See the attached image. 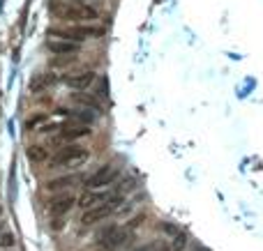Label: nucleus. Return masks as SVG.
I'll return each mask as SVG.
<instances>
[{
    "mask_svg": "<svg viewBox=\"0 0 263 251\" xmlns=\"http://www.w3.org/2000/svg\"><path fill=\"white\" fill-rule=\"evenodd\" d=\"M125 235H127V228L106 226L102 233L97 235V247L104 249V251H114V249H118V247L125 242Z\"/></svg>",
    "mask_w": 263,
    "mask_h": 251,
    "instance_id": "nucleus-4",
    "label": "nucleus"
},
{
    "mask_svg": "<svg viewBox=\"0 0 263 251\" xmlns=\"http://www.w3.org/2000/svg\"><path fill=\"white\" fill-rule=\"evenodd\" d=\"M76 205V198L72 196V194H67V192H62V194H56L51 201H48V212L54 217H65L70 210Z\"/></svg>",
    "mask_w": 263,
    "mask_h": 251,
    "instance_id": "nucleus-8",
    "label": "nucleus"
},
{
    "mask_svg": "<svg viewBox=\"0 0 263 251\" xmlns=\"http://www.w3.org/2000/svg\"><path fill=\"white\" fill-rule=\"evenodd\" d=\"M116 178H118V168L114 164H106V166L97 168L95 173L86 180V187L88 189H108V185L116 182Z\"/></svg>",
    "mask_w": 263,
    "mask_h": 251,
    "instance_id": "nucleus-5",
    "label": "nucleus"
},
{
    "mask_svg": "<svg viewBox=\"0 0 263 251\" xmlns=\"http://www.w3.org/2000/svg\"><path fill=\"white\" fill-rule=\"evenodd\" d=\"M72 102L78 104V106L84 108H90V111H95V113H100L102 111V104H100V99H97L95 95H88V92H84V90H74L72 92Z\"/></svg>",
    "mask_w": 263,
    "mask_h": 251,
    "instance_id": "nucleus-11",
    "label": "nucleus"
},
{
    "mask_svg": "<svg viewBox=\"0 0 263 251\" xmlns=\"http://www.w3.org/2000/svg\"><path fill=\"white\" fill-rule=\"evenodd\" d=\"M48 9L56 18L62 21H95L97 9L88 2H72V0H51Z\"/></svg>",
    "mask_w": 263,
    "mask_h": 251,
    "instance_id": "nucleus-1",
    "label": "nucleus"
},
{
    "mask_svg": "<svg viewBox=\"0 0 263 251\" xmlns=\"http://www.w3.org/2000/svg\"><path fill=\"white\" fill-rule=\"evenodd\" d=\"M90 152L86 148H81V145H67V148H62L58 152V155H54V159H51V166H67V168H76L81 166V164L88 162Z\"/></svg>",
    "mask_w": 263,
    "mask_h": 251,
    "instance_id": "nucleus-3",
    "label": "nucleus"
},
{
    "mask_svg": "<svg viewBox=\"0 0 263 251\" xmlns=\"http://www.w3.org/2000/svg\"><path fill=\"white\" fill-rule=\"evenodd\" d=\"M160 251H180V249H176V247H162Z\"/></svg>",
    "mask_w": 263,
    "mask_h": 251,
    "instance_id": "nucleus-21",
    "label": "nucleus"
},
{
    "mask_svg": "<svg viewBox=\"0 0 263 251\" xmlns=\"http://www.w3.org/2000/svg\"><path fill=\"white\" fill-rule=\"evenodd\" d=\"M134 251H152L150 247H141V249H134Z\"/></svg>",
    "mask_w": 263,
    "mask_h": 251,
    "instance_id": "nucleus-22",
    "label": "nucleus"
},
{
    "mask_svg": "<svg viewBox=\"0 0 263 251\" xmlns=\"http://www.w3.org/2000/svg\"><path fill=\"white\" fill-rule=\"evenodd\" d=\"M108 83H106V78H100V81H97V90H95V97L97 99H104V97L108 95Z\"/></svg>",
    "mask_w": 263,
    "mask_h": 251,
    "instance_id": "nucleus-17",
    "label": "nucleus"
},
{
    "mask_svg": "<svg viewBox=\"0 0 263 251\" xmlns=\"http://www.w3.org/2000/svg\"><path fill=\"white\" fill-rule=\"evenodd\" d=\"M54 228H56V231H58V228H62V219H60V217H56V222H54Z\"/></svg>",
    "mask_w": 263,
    "mask_h": 251,
    "instance_id": "nucleus-20",
    "label": "nucleus"
},
{
    "mask_svg": "<svg viewBox=\"0 0 263 251\" xmlns=\"http://www.w3.org/2000/svg\"><path fill=\"white\" fill-rule=\"evenodd\" d=\"M92 81H95V74L92 72H78V74H72V76H62V83L74 90H86Z\"/></svg>",
    "mask_w": 263,
    "mask_h": 251,
    "instance_id": "nucleus-10",
    "label": "nucleus"
},
{
    "mask_svg": "<svg viewBox=\"0 0 263 251\" xmlns=\"http://www.w3.org/2000/svg\"><path fill=\"white\" fill-rule=\"evenodd\" d=\"M46 48L56 55H74L81 51V44L78 42H70V39H58V37H51L46 39Z\"/></svg>",
    "mask_w": 263,
    "mask_h": 251,
    "instance_id": "nucleus-9",
    "label": "nucleus"
},
{
    "mask_svg": "<svg viewBox=\"0 0 263 251\" xmlns=\"http://www.w3.org/2000/svg\"><path fill=\"white\" fill-rule=\"evenodd\" d=\"M114 198H118L111 189H88V192H84V196L78 198L76 203L81 205V208L90 210L95 208V205H102V203H108V201H114Z\"/></svg>",
    "mask_w": 263,
    "mask_h": 251,
    "instance_id": "nucleus-7",
    "label": "nucleus"
},
{
    "mask_svg": "<svg viewBox=\"0 0 263 251\" xmlns=\"http://www.w3.org/2000/svg\"><path fill=\"white\" fill-rule=\"evenodd\" d=\"M44 120H46V118H44V115H35V118H30L28 122H26V127H28V129H35L37 125H42Z\"/></svg>",
    "mask_w": 263,
    "mask_h": 251,
    "instance_id": "nucleus-19",
    "label": "nucleus"
},
{
    "mask_svg": "<svg viewBox=\"0 0 263 251\" xmlns=\"http://www.w3.org/2000/svg\"><path fill=\"white\" fill-rule=\"evenodd\" d=\"M76 2H88V0H76Z\"/></svg>",
    "mask_w": 263,
    "mask_h": 251,
    "instance_id": "nucleus-23",
    "label": "nucleus"
},
{
    "mask_svg": "<svg viewBox=\"0 0 263 251\" xmlns=\"http://www.w3.org/2000/svg\"><path fill=\"white\" fill-rule=\"evenodd\" d=\"M48 35L58 37V39H70V42H84L88 37H102L104 28L100 25H76V28H51Z\"/></svg>",
    "mask_w": 263,
    "mask_h": 251,
    "instance_id": "nucleus-2",
    "label": "nucleus"
},
{
    "mask_svg": "<svg viewBox=\"0 0 263 251\" xmlns=\"http://www.w3.org/2000/svg\"><path fill=\"white\" fill-rule=\"evenodd\" d=\"M118 205H120V201L118 198H114V201H108V203H102V205H95V208L86 210L84 217H81V224H84V226H92V224L102 222V219H106V217L114 215Z\"/></svg>",
    "mask_w": 263,
    "mask_h": 251,
    "instance_id": "nucleus-6",
    "label": "nucleus"
},
{
    "mask_svg": "<svg viewBox=\"0 0 263 251\" xmlns=\"http://www.w3.org/2000/svg\"><path fill=\"white\" fill-rule=\"evenodd\" d=\"M0 247H14V233H10V231L0 233Z\"/></svg>",
    "mask_w": 263,
    "mask_h": 251,
    "instance_id": "nucleus-18",
    "label": "nucleus"
},
{
    "mask_svg": "<svg viewBox=\"0 0 263 251\" xmlns=\"http://www.w3.org/2000/svg\"><path fill=\"white\" fill-rule=\"evenodd\" d=\"M60 115H70V118H76L78 122H84V125H90V122H95V113H90L86 108H78V111H67V108H58Z\"/></svg>",
    "mask_w": 263,
    "mask_h": 251,
    "instance_id": "nucleus-15",
    "label": "nucleus"
},
{
    "mask_svg": "<svg viewBox=\"0 0 263 251\" xmlns=\"http://www.w3.org/2000/svg\"><path fill=\"white\" fill-rule=\"evenodd\" d=\"M90 129L84 125H62L60 129V136L65 138V141H74V138H81V136H88Z\"/></svg>",
    "mask_w": 263,
    "mask_h": 251,
    "instance_id": "nucleus-13",
    "label": "nucleus"
},
{
    "mask_svg": "<svg viewBox=\"0 0 263 251\" xmlns=\"http://www.w3.org/2000/svg\"><path fill=\"white\" fill-rule=\"evenodd\" d=\"M78 175H65V178H56L51 180V182H46V189L48 192H62V189H67V187L76 185Z\"/></svg>",
    "mask_w": 263,
    "mask_h": 251,
    "instance_id": "nucleus-14",
    "label": "nucleus"
},
{
    "mask_svg": "<svg viewBox=\"0 0 263 251\" xmlns=\"http://www.w3.org/2000/svg\"><path fill=\"white\" fill-rule=\"evenodd\" d=\"M0 215H2V208H0Z\"/></svg>",
    "mask_w": 263,
    "mask_h": 251,
    "instance_id": "nucleus-24",
    "label": "nucleus"
},
{
    "mask_svg": "<svg viewBox=\"0 0 263 251\" xmlns=\"http://www.w3.org/2000/svg\"><path fill=\"white\" fill-rule=\"evenodd\" d=\"M26 157H28L30 164H44L48 159V150L40 143L28 145V148H26Z\"/></svg>",
    "mask_w": 263,
    "mask_h": 251,
    "instance_id": "nucleus-12",
    "label": "nucleus"
},
{
    "mask_svg": "<svg viewBox=\"0 0 263 251\" xmlns=\"http://www.w3.org/2000/svg\"><path fill=\"white\" fill-rule=\"evenodd\" d=\"M56 78L54 74H37V76L30 78V92H42L46 85H51Z\"/></svg>",
    "mask_w": 263,
    "mask_h": 251,
    "instance_id": "nucleus-16",
    "label": "nucleus"
}]
</instances>
